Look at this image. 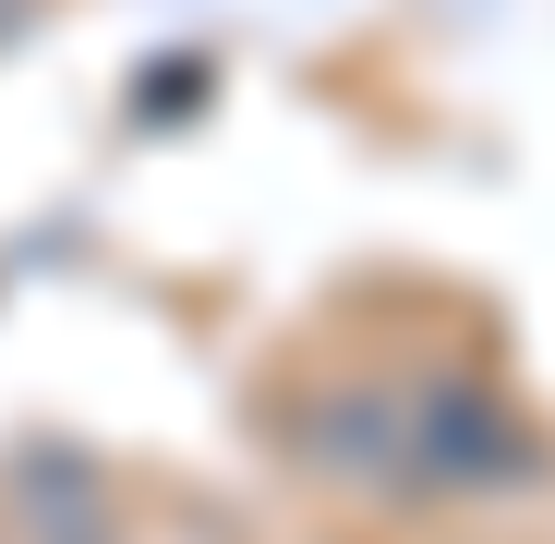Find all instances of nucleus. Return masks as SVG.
Listing matches in <instances>:
<instances>
[{
  "mask_svg": "<svg viewBox=\"0 0 555 544\" xmlns=\"http://www.w3.org/2000/svg\"><path fill=\"white\" fill-rule=\"evenodd\" d=\"M37 544H109V520H98V496H85V472H73V496H49Z\"/></svg>",
  "mask_w": 555,
  "mask_h": 544,
  "instance_id": "obj_1",
  "label": "nucleus"
},
{
  "mask_svg": "<svg viewBox=\"0 0 555 544\" xmlns=\"http://www.w3.org/2000/svg\"><path fill=\"white\" fill-rule=\"evenodd\" d=\"M25 13H37V0H0V37H25Z\"/></svg>",
  "mask_w": 555,
  "mask_h": 544,
  "instance_id": "obj_2",
  "label": "nucleus"
}]
</instances>
